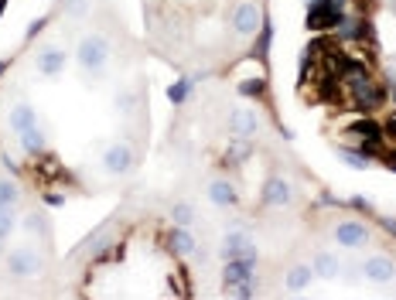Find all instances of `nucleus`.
Wrapping results in <instances>:
<instances>
[{"mask_svg":"<svg viewBox=\"0 0 396 300\" xmlns=\"http://www.w3.org/2000/svg\"><path fill=\"white\" fill-rule=\"evenodd\" d=\"M229 130H233V136L249 140V136H256V130H260V116H256L249 106H236V109L229 113Z\"/></svg>","mask_w":396,"mask_h":300,"instance_id":"6","label":"nucleus"},{"mask_svg":"<svg viewBox=\"0 0 396 300\" xmlns=\"http://www.w3.org/2000/svg\"><path fill=\"white\" fill-rule=\"evenodd\" d=\"M338 157H342L349 168H356V171H365V168H369V157H365V150H342Z\"/></svg>","mask_w":396,"mask_h":300,"instance_id":"21","label":"nucleus"},{"mask_svg":"<svg viewBox=\"0 0 396 300\" xmlns=\"http://www.w3.org/2000/svg\"><path fill=\"white\" fill-rule=\"evenodd\" d=\"M0 253H3V239H0Z\"/></svg>","mask_w":396,"mask_h":300,"instance_id":"32","label":"nucleus"},{"mask_svg":"<svg viewBox=\"0 0 396 300\" xmlns=\"http://www.w3.org/2000/svg\"><path fill=\"white\" fill-rule=\"evenodd\" d=\"M24 229H28V232H41V236H48V222H44V215H28V218H24Z\"/></svg>","mask_w":396,"mask_h":300,"instance_id":"26","label":"nucleus"},{"mask_svg":"<svg viewBox=\"0 0 396 300\" xmlns=\"http://www.w3.org/2000/svg\"><path fill=\"white\" fill-rule=\"evenodd\" d=\"M208 202H212L215 209H233V205H236V188H233V181H226V177L208 181Z\"/></svg>","mask_w":396,"mask_h":300,"instance_id":"14","label":"nucleus"},{"mask_svg":"<svg viewBox=\"0 0 396 300\" xmlns=\"http://www.w3.org/2000/svg\"><path fill=\"white\" fill-rule=\"evenodd\" d=\"M239 92H242V96H263V92H267V82H263V79H246V82H239Z\"/></svg>","mask_w":396,"mask_h":300,"instance_id":"25","label":"nucleus"},{"mask_svg":"<svg viewBox=\"0 0 396 300\" xmlns=\"http://www.w3.org/2000/svg\"><path fill=\"white\" fill-rule=\"evenodd\" d=\"M0 10H3V0H0Z\"/></svg>","mask_w":396,"mask_h":300,"instance_id":"33","label":"nucleus"},{"mask_svg":"<svg viewBox=\"0 0 396 300\" xmlns=\"http://www.w3.org/2000/svg\"><path fill=\"white\" fill-rule=\"evenodd\" d=\"M79 65L85 72H92V76H103V69H106V62H110V42L103 38V35H89V38H82L79 42Z\"/></svg>","mask_w":396,"mask_h":300,"instance_id":"2","label":"nucleus"},{"mask_svg":"<svg viewBox=\"0 0 396 300\" xmlns=\"http://www.w3.org/2000/svg\"><path fill=\"white\" fill-rule=\"evenodd\" d=\"M253 270H256V256L226 259V270H222V283H226V287H236V283H242V280H253Z\"/></svg>","mask_w":396,"mask_h":300,"instance_id":"8","label":"nucleus"},{"mask_svg":"<svg viewBox=\"0 0 396 300\" xmlns=\"http://www.w3.org/2000/svg\"><path fill=\"white\" fill-rule=\"evenodd\" d=\"M362 273H365V280H372V283H390L396 276V263L390 256H372L362 263Z\"/></svg>","mask_w":396,"mask_h":300,"instance_id":"10","label":"nucleus"},{"mask_svg":"<svg viewBox=\"0 0 396 300\" xmlns=\"http://www.w3.org/2000/svg\"><path fill=\"white\" fill-rule=\"evenodd\" d=\"M249 157V147H246V140L236 136V143L229 147V157H226V164H239V161H246Z\"/></svg>","mask_w":396,"mask_h":300,"instance_id":"24","label":"nucleus"},{"mask_svg":"<svg viewBox=\"0 0 396 300\" xmlns=\"http://www.w3.org/2000/svg\"><path fill=\"white\" fill-rule=\"evenodd\" d=\"M17 140H21V150H24L28 157L44 154V133H41L38 123H31L28 130H21V133H17Z\"/></svg>","mask_w":396,"mask_h":300,"instance_id":"16","label":"nucleus"},{"mask_svg":"<svg viewBox=\"0 0 396 300\" xmlns=\"http://www.w3.org/2000/svg\"><path fill=\"white\" fill-rule=\"evenodd\" d=\"M236 256H256V246L246 232H226L222 239V259H236Z\"/></svg>","mask_w":396,"mask_h":300,"instance_id":"11","label":"nucleus"},{"mask_svg":"<svg viewBox=\"0 0 396 300\" xmlns=\"http://www.w3.org/2000/svg\"><path fill=\"white\" fill-rule=\"evenodd\" d=\"M167 249H171L174 256H195L198 242H195V236H192L185 225H174V229L167 232Z\"/></svg>","mask_w":396,"mask_h":300,"instance_id":"12","label":"nucleus"},{"mask_svg":"<svg viewBox=\"0 0 396 300\" xmlns=\"http://www.w3.org/2000/svg\"><path fill=\"white\" fill-rule=\"evenodd\" d=\"M38 72L44 79H58L65 72V51L62 48H44L38 55Z\"/></svg>","mask_w":396,"mask_h":300,"instance_id":"13","label":"nucleus"},{"mask_svg":"<svg viewBox=\"0 0 396 300\" xmlns=\"http://www.w3.org/2000/svg\"><path fill=\"white\" fill-rule=\"evenodd\" d=\"M10 229H14V205H0V239L3 242H7Z\"/></svg>","mask_w":396,"mask_h":300,"instance_id":"23","label":"nucleus"},{"mask_svg":"<svg viewBox=\"0 0 396 300\" xmlns=\"http://www.w3.org/2000/svg\"><path fill=\"white\" fill-rule=\"evenodd\" d=\"M17 198H21L17 181H0V205H17Z\"/></svg>","mask_w":396,"mask_h":300,"instance_id":"20","label":"nucleus"},{"mask_svg":"<svg viewBox=\"0 0 396 300\" xmlns=\"http://www.w3.org/2000/svg\"><path fill=\"white\" fill-rule=\"evenodd\" d=\"M7 273L10 276H35V273H41V256L35 249H28V246L10 249L7 253Z\"/></svg>","mask_w":396,"mask_h":300,"instance_id":"3","label":"nucleus"},{"mask_svg":"<svg viewBox=\"0 0 396 300\" xmlns=\"http://www.w3.org/2000/svg\"><path fill=\"white\" fill-rule=\"evenodd\" d=\"M188 92H192V82H188V79H178L174 86H167V99L178 106V103H185V99H188Z\"/></svg>","mask_w":396,"mask_h":300,"instance_id":"22","label":"nucleus"},{"mask_svg":"<svg viewBox=\"0 0 396 300\" xmlns=\"http://www.w3.org/2000/svg\"><path fill=\"white\" fill-rule=\"evenodd\" d=\"M130 164H133V154H130L126 143H110V147H106V154H103V168H106L110 174H126L130 171Z\"/></svg>","mask_w":396,"mask_h":300,"instance_id":"9","label":"nucleus"},{"mask_svg":"<svg viewBox=\"0 0 396 300\" xmlns=\"http://www.w3.org/2000/svg\"><path fill=\"white\" fill-rule=\"evenodd\" d=\"M335 242L345 246V249H362L369 242V232L362 222H338L335 225Z\"/></svg>","mask_w":396,"mask_h":300,"instance_id":"7","label":"nucleus"},{"mask_svg":"<svg viewBox=\"0 0 396 300\" xmlns=\"http://www.w3.org/2000/svg\"><path fill=\"white\" fill-rule=\"evenodd\" d=\"M229 290H233V297H253V294H256V280H242V283H236V287H229Z\"/></svg>","mask_w":396,"mask_h":300,"instance_id":"27","label":"nucleus"},{"mask_svg":"<svg viewBox=\"0 0 396 300\" xmlns=\"http://www.w3.org/2000/svg\"><path fill=\"white\" fill-rule=\"evenodd\" d=\"M383 225H386V232L396 239V218H383Z\"/></svg>","mask_w":396,"mask_h":300,"instance_id":"30","label":"nucleus"},{"mask_svg":"<svg viewBox=\"0 0 396 300\" xmlns=\"http://www.w3.org/2000/svg\"><path fill=\"white\" fill-rule=\"evenodd\" d=\"M315 276H321V280H331V276H338L342 273V266H338V259L335 256H328V253H321V256L315 259Z\"/></svg>","mask_w":396,"mask_h":300,"instance_id":"18","label":"nucleus"},{"mask_svg":"<svg viewBox=\"0 0 396 300\" xmlns=\"http://www.w3.org/2000/svg\"><path fill=\"white\" fill-rule=\"evenodd\" d=\"M311 280H315V270H311L308 263H297V266H290V273H287V290H304Z\"/></svg>","mask_w":396,"mask_h":300,"instance_id":"17","label":"nucleus"},{"mask_svg":"<svg viewBox=\"0 0 396 300\" xmlns=\"http://www.w3.org/2000/svg\"><path fill=\"white\" fill-rule=\"evenodd\" d=\"M65 10H69L72 17H82V14L89 10V0H69V3H65Z\"/></svg>","mask_w":396,"mask_h":300,"instance_id":"28","label":"nucleus"},{"mask_svg":"<svg viewBox=\"0 0 396 300\" xmlns=\"http://www.w3.org/2000/svg\"><path fill=\"white\" fill-rule=\"evenodd\" d=\"M31 123H38L35 106H31V103H14L10 113H7V127H10V133H21V130H28Z\"/></svg>","mask_w":396,"mask_h":300,"instance_id":"15","label":"nucleus"},{"mask_svg":"<svg viewBox=\"0 0 396 300\" xmlns=\"http://www.w3.org/2000/svg\"><path fill=\"white\" fill-rule=\"evenodd\" d=\"M119 109H123V113H126V109H130V106H133V103H130V96H119V103H117Z\"/></svg>","mask_w":396,"mask_h":300,"instance_id":"31","label":"nucleus"},{"mask_svg":"<svg viewBox=\"0 0 396 300\" xmlns=\"http://www.w3.org/2000/svg\"><path fill=\"white\" fill-rule=\"evenodd\" d=\"M345 99L362 109V113H369V109H379L383 103H386V92L383 86H376L372 79H369V72H362V76H349V82H345Z\"/></svg>","mask_w":396,"mask_h":300,"instance_id":"1","label":"nucleus"},{"mask_svg":"<svg viewBox=\"0 0 396 300\" xmlns=\"http://www.w3.org/2000/svg\"><path fill=\"white\" fill-rule=\"evenodd\" d=\"M171 222L188 229V225L195 222V209H192V205H185V202H181V205H174V209H171Z\"/></svg>","mask_w":396,"mask_h":300,"instance_id":"19","label":"nucleus"},{"mask_svg":"<svg viewBox=\"0 0 396 300\" xmlns=\"http://www.w3.org/2000/svg\"><path fill=\"white\" fill-rule=\"evenodd\" d=\"M233 28H236V35H242V38H253V35L263 28V14H260V7H256V3H242V7H236V14H233Z\"/></svg>","mask_w":396,"mask_h":300,"instance_id":"5","label":"nucleus"},{"mask_svg":"<svg viewBox=\"0 0 396 300\" xmlns=\"http://www.w3.org/2000/svg\"><path fill=\"white\" fill-rule=\"evenodd\" d=\"M270 48V28H263V35H260V51H267Z\"/></svg>","mask_w":396,"mask_h":300,"instance_id":"29","label":"nucleus"},{"mask_svg":"<svg viewBox=\"0 0 396 300\" xmlns=\"http://www.w3.org/2000/svg\"><path fill=\"white\" fill-rule=\"evenodd\" d=\"M290 198H294V191H290V181H287V177L270 174V177L263 181V205H267V209H287Z\"/></svg>","mask_w":396,"mask_h":300,"instance_id":"4","label":"nucleus"}]
</instances>
